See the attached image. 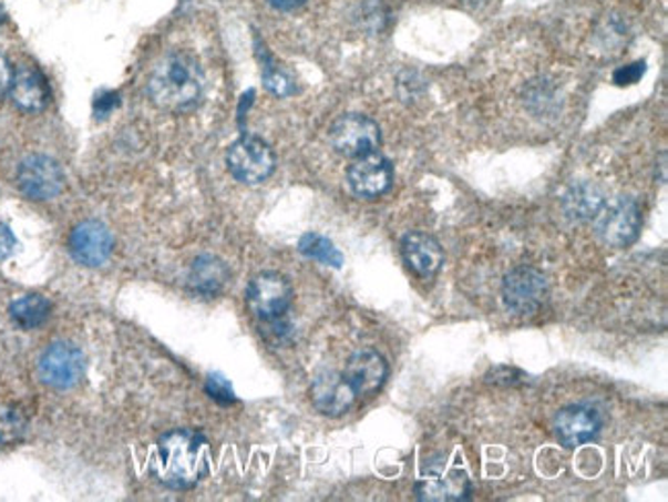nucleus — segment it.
<instances>
[{
	"label": "nucleus",
	"instance_id": "nucleus-1",
	"mask_svg": "<svg viewBox=\"0 0 668 502\" xmlns=\"http://www.w3.org/2000/svg\"><path fill=\"white\" fill-rule=\"evenodd\" d=\"M210 468V447L196 431L179 429L158 439L151 472L163 486L189 490L198 484Z\"/></svg>",
	"mask_w": 668,
	"mask_h": 502
},
{
	"label": "nucleus",
	"instance_id": "nucleus-2",
	"mask_svg": "<svg viewBox=\"0 0 668 502\" xmlns=\"http://www.w3.org/2000/svg\"><path fill=\"white\" fill-rule=\"evenodd\" d=\"M204 85L206 79L198 60L184 50H173L158 58L151 72L148 98L165 112L185 114L198 107Z\"/></svg>",
	"mask_w": 668,
	"mask_h": 502
},
{
	"label": "nucleus",
	"instance_id": "nucleus-3",
	"mask_svg": "<svg viewBox=\"0 0 668 502\" xmlns=\"http://www.w3.org/2000/svg\"><path fill=\"white\" fill-rule=\"evenodd\" d=\"M227 167L237 182L257 186L276 170V155L266 141L245 134L228 146Z\"/></svg>",
	"mask_w": 668,
	"mask_h": 502
},
{
	"label": "nucleus",
	"instance_id": "nucleus-4",
	"mask_svg": "<svg viewBox=\"0 0 668 502\" xmlns=\"http://www.w3.org/2000/svg\"><path fill=\"white\" fill-rule=\"evenodd\" d=\"M547 278L537 268L523 266L506 274L502 285V301L514 316H535L547 303Z\"/></svg>",
	"mask_w": 668,
	"mask_h": 502
},
{
	"label": "nucleus",
	"instance_id": "nucleus-5",
	"mask_svg": "<svg viewBox=\"0 0 668 502\" xmlns=\"http://www.w3.org/2000/svg\"><path fill=\"white\" fill-rule=\"evenodd\" d=\"M329 143L341 157H362L379 148L381 129L369 115L343 114L329 129Z\"/></svg>",
	"mask_w": 668,
	"mask_h": 502
},
{
	"label": "nucleus",
	"instance_id": "nucleus-6",
	"mask_svg": "<svg viewBox=\"0 0 668 502\" xmlns=\"http://www.w3.org/2000/svg\"><path fill=\"white\" fill-rule=\"evenodd\" d=\"M597 233L605 244L613 247H627L638 239L641 229V213L638 202L629 196L605 202V206L595 216Z\"/></svg>",
	"mask_w": 668,
	"mask_h": 502
},
{
	"label": "nucleus",
	"instance_id": "nucleus-7",
	"mask_svg": "<svg viewBox=\"0 0 668 502\" xmlns=\"http://www.w3.org/2000/svg\"><path fill=\"white\" fill-rule=\"evenodd\" d=\"M86 360L81 348L71 342H54L43 350L38 373L45 386L54 389H72L85 377Z\"/></svg>",
	"mask_w": 668,
	"mask_h": 502
},
{
	"label": "nucleus",
	"instance_id": "nucleus-8",
	"mask_svg": "<svg viewBox=\"0 0 668 502\" xmlns=\"http://www.w3.org/2000/svg\"><path fill=\"white\" fill-rule=\"evenodd\" d=\"M292 303V287L282 274L261 273L247 287L249 311L261 321H278Z\"/></svg>",
	"mask_w": 668,
	"mask_h": 502
},
{
	"label": "nucleus",
	"instance_id": "nucleus-9",
	"mask_svg": "<svg viewBox=\"0 0 668 502\" xmlns=\"http://www.w3.org/2000/svg\"><path fill=\"white\" fill-rule=\"evenodd\" d=\"M17 184L29 201H52L64 189V173L48 155H29L21 161Z\"/></svg>",
	"mask_w": 668,
	"mask_h": 502
},
{
	"label": "nucleus",
	"instance_id": "nucleus-10",
	"mask_svg": "<svg viewBox=\"0 0 668 502\" xmlns=\"http://www.w3.org/2000/svg\"><path fill=\"white\" fill-rule=\"evenodd\" d=\"M348 186L358 198L364 201L381 198L393 186L391 161L379 151L354 158L352 165L348 167Z\"/></svg>",
	"mask_w": 668,
	"mask_h": 502
},
{
	"label": "nucleus",
	"instance_id": "nucleus-11",
	"mask_svg": "<svg viewBox=\"0 0 668 502\" xmlns=\"http://www.w3.org/2000/svg\"><path fill=\"white\" fill-rule=\"evenodd\" d=\"M71 254L81 266L100 268L112 252H114V237L101 221H83L71 233Z\"/></svg>",
	"mask_w": 668,
	"mask_h": 502
},
{
	"label": "nucleus",
	"instance_id": "nucleus-12",
	"mask_svg": "<svg viewBox=\"0 0 668 502\" xmlns=\"http://www.w3.org/2000/svg\"><path fill=\"white\" fill-rule=\"evenodd\" d=\"M600 417L597 410L586 406H568L562 408L554 418V431L559 445L566 449L586 445L597 439L600 432Z\"/></svg>",
	"mask_w": 668,
	"mask_h": 502
},
{
	"label": "nucleus",
	"instance_id": "nucleus-13",
	"mask_svg": "<svg viewBox=\"0 0 668 502\" xmlns=\"http://www.w3.org/2000/svg\"><path fill=\"white\" fill-rule=\"evenodd\" d=\"M401 256L405 266L422 280H432L444 264L441 244L420 230H412L401 239Z\"/></svg>",
	"mask_w": 668,
	"mask_h": 502
},
{
	"label": "nucleus",
	"instance_id": "nucleus-14",
	"mask_svg": "<svg viewBox=\"0 0 668 502\" xmlns=\"http://www.w3.org/2000/svg\"><path fill=\"white\" fill-rule=\"evenodd\" d=\"M356 398H358V393L348 383L343 373L323 371L314 379L311 400H314L315 408L326 417L336 418L346 414L354 406Z\"/></svg>",
	"mask_w": 668,
	"mask_h": 502
},
{
	"label": "nucleus",
	"instance_id": "nucleus-15",
	"mask_svg": "<svg viewBox=\"0 0 668 502\" xmlns=\"http://www.w3.org/2000/svg\"><path fill=\"white\" fill-rule=\"evenodd\" d=\"M343 377L358 396H372L383 388L389 377V365L377 350H358L346 362Z\"/></svg>",
	"mask_w": 668,
	"mask_h": 502
},
{
	"label": "nucleus",
	"instance_id": "nucleus-16",
	"mask_svg": "<svg viewBox=\"0 0 668 502\" xmlns=\"http://www.w3.org/2000/svg\"><path fill=\"white\" fill-rule=\"evenodd\" d=\"M11 100L25 114H38L50 101V86L42 72L31 64H21L13 72Z\"/></svg>",
	"mask_w": 668,
	"mask_h": 502
},
{
	"label": "nucleus",
	"instance_id": "nucleus-17",
	"mask_svg": "<svg viewBox=\"0 0 668 502\" xmlns=\"http://www.w3.org/2000/svg\"><path fill=\"white\" fill-rule=\"evenodd\" d=\"M471 494V482L463 470H451L446 474H432L422 478L415 484L418 501L459 502L467 501Z\"/></svg>",
	"mask_w": 668,
	"mask_h": 502
},
{
	"label": "nucleus",
	"instance_id": "nucleus-18",
	"mask_svg": "<svg viewBox=\"0 0 668 502\" xmlns=\"http://www.w3.org/2000/svg\"><path fill=\"white\" fill-rule=\"evenodd\" d=\"M228 273L227 264L216 256H199L192 262L189 268V288L204 297V299H213L216 295H220L227 287Z\"/></svg>",
	"mask_w": 668,
	"mask_h": 502
},
{
	"label": "nucleus",
	"instance_id": "nucleus-19",
	"mask_svg": "<svg viewBox=\"0 0 668 502\" xmlns=\"http://www.w3.org/2000/svg\"><path fill=\"white\" fill-rule=\"evenodd\" d=\"M603 206H605V196L593 184L572 186L568 194L564 196V213L572 221H593Z\"/></svg>",
	"mask_w": 668,
	"mask_h": 502
},
{
	"label": "nucleus",
	"instance_id": "nucleus-20",
	"mask_svg": "<svg viewBox=\"0 0 668 502\" xmlns=\"http://www.w3.org/2000/svg\"><path fill=\"white\" fill-rule=\"evenodd\" d=\"M11 317L14 324L23 330H33L40 328L43 321L52 314V303L48 301L43 295H23L17 301L11 303Z\"/></svg>",
	"mask_w": 668,
	"mask_h": 502
},
{
	"label": "nucleus",
	"instance_id": "nucleus-21",
	"mask_svg": "<svg viewBox=\"0 0 668 502\" xmlns=\"http://www.w3.org/2000/svg\"><path fill=\"white\" fill-rule=\"evenodd\" d=\"M299 252L302 256L317 259L331 268H341V262H343L340 249L331 244L328 237L317 235V233H307L300 237Z\"/></svg>",
	"mask_w": 668,
	"mask_h": 502
},
{
	"label": "nucleus",
	"instance_id": "nucleus-22",
	"mask_svg": "<svg viewBox=\"0 0 668 502\" xmlns=\"http://www.w3.org/2000/svg\"><path fill=\"white\" fill-rule=\"evenodd\" d=\"M264 85H266V89H268L270 93H274L276 98H288V95L297 93V85H295L292 76H290L285 69L276 66V64L271 62L270 57H266Z\"/></svg>",
	"mask_w": 668,
	"mask_h": 502
},
{
	"label": "nucleus",
	"instance_id": "nucleus-23",
	"mask_svg": "<svg viewBox=\"0 0 668 502\" xmlns=\"http://www.w3.org/2000/svg\"><path fill=\"white\" fill-rule=\"evenodd\" d=\"M206 391H208V396L213 398L214 402L223 403V406L237 402L235 391H233V386L228 383V379L225 377V375H208V381H206Z\"/></svg>",
	"mask_w": 668,
	"mask_h": 502
},
{
	"label": "nucleus",
	"instance_id": "nucleus-24",
	"mask_svg": "<svg viewBox=\"0 0 668 502\" xmlns=\"http://www.w3.org/2000/svg\"><path fill=\"white\" fill-rule=\"evenodd\" d=\"M25 427V420L11 408H0V441H13Z\"/></svg>",
	"mask_w": 668,
	"mask_h": 502
},
{
	"label": "nucleus",
	"instance_id": "nucleus-25",
	"mask_svg": "<svg viewBox=\"0 0 668 502\" xmlns=\"http://www.w3.org/2000/svg\"><path fill=\"white\" fill-rule=\"evenodd\" d=\"M644 72H646V62L638 60L634 64H627V66H621V69L613 72V83L619 86L634 85V83L640 81Z\"/></svg>",
	"mask_w": 668,
	"mask_h": 502
},
{
	"label": "nucleus",
	"instance_id": "nucleus-26",
	"mask_svg": "<svg viewBox=\"0 0 668 502\" xmlns=\"http://www.w3.org/2000/svg\"><path fill=\"white\" fill-rule=\"evenodd\" d=\"M14 69L9 62V58L4 57L0 52V101L4 100V95L11 91V83H13Z\"/></svg>",
	"mask_w": 668,
	"mask_h": 502
},
{
	"label": "nucleus",
	"instance_id": "nucleus-27",
	"mask_svg": "<svg viewBox=\"0 0 668 502\" xmlns=\"http://www.w3.org/2000/svg\"><path fill=\"white\" fill-rule=\"evenodd\" d=\"M14 239L13 230L9 229L7 225H0V259L9 258L13 254Z\"/></svg>",
	"mask_w": 668,
	"mask_h": 502
},
{
	"label": "nucleus",
	"instance_id": "nucleus-28",
	"mask_svg": "<svg viewBox=\"0 0 668 502\" xmlns=\"http://www.w3.org/2000/svg\"><path fill=\"white\" fill-rule=\"evenodd\" d=\"M105 100H107V93H103V98L95 100V114L100 115V117L112 114V110L117 105V95L115 93H112L110 101Z\"/></svg>",
	"mask_w": 668,
	"mask_h": 502
},
{
	"label": "nucleus",
	"instance_id": "nucleus-29",
	"mask_svg": "<svg viewBox=\"0 0 668 502\" xmlns=\"http://www.w3.org/2000/svg\"><path fill=\"white\" fill-rule=\"evenodd\" d=\"M305 2L307 0H268V4L274 9H278V11H295V9L302 7Z\"/></svg>",
	"mask_w": 668,
	"mask_h": 502
}]
</instances>
